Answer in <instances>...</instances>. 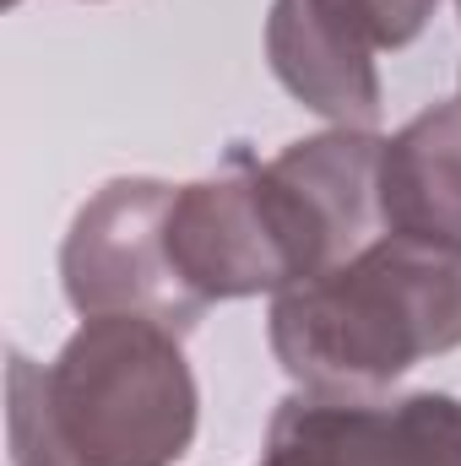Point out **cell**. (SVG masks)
<instances>
[{
    "mask_svg": "<svg viewBox=\"0 0 461 466\" xmlns=\"http://www.w3.org/2000/svg\"><path fill=\"white\" fill-rule=\"evenodd\" d=\"M380 136L343 130L288 141L277 157H255V185L266 218L288 255L293 282H310L332 266L353 260L380 228ZM288 282V288H293Z\"/></svg>",
    "mask_w": 461,
    "mask_h": 466,
    "instance_id": "obj_5",
    "label": "cell"
},
{
    "mask_svg": "<svg viewBox=\"0 0 461 466\" xmlns=\"http://www.w3.org/2000/svg\"><path fill=\"white\" fill-rule=\"evenodd\" d=\"M261 466H461V396L299 385L266 423Z\"/></svg>",
    "mask_w": 461,
    "mask_h": 466,
    "instance_id": "obj_4",
    "label": "cell"
},
{
    "mask_svg": "<svg viewBox=\"0 0 461 466\" xmlns=\"http://www.w3.org/2000/svg\"><path fill=\"white\" fill-rule=\"evenodd\" d=\"M380 228L461 255V98L429 104L380 147Z\"/></svg>",
    "mask_w": 461,
    "mask_h": 466,
    "instance_id": "obj_8",
    "label": "cell"
},
{
    "mask_svg": "<svg viewBox=\"0 0 461 466\" xmlns=\"http://www.w3.org/2000/svg\"><path fill=\"white\" fill-rule=\"evenodd\" d=\"M169 179H109L82 201L60 244V288L66 304L93 315H141L179 337H190L207 315V304L179 282L169 255Z\"/></svg>",
    "mask_w": 461,
    "mask_h": 466,
    "instance_id": "obj_3",
    "label": "cell"
},
{
    "mask_svg": "<svg viewBox=\"0 0 461 466\" xmlns=\"http://www.w3.org/2000/svg\"><path fill=\"white\" fill-rule=\"evenodd\" d=\"M266 342L299 385L385 390L461 348V255L385 233L343 266L282 288Z\"/></svg>",
    "mask_w": 461,
    "mask_h": 466,
    "instance_id": "obj_2",
    "label": "cell"
},
{
    "mask_svg": "<svg viewBox=\"0 0 461 466\" xmlns=\"http://www.w3.org/2000/svg\"><path fill=\"white\" fill-rule=\"evenodd\" d=\"M456 5H461V0H456Z\"/></svg>",
    "mask_w": 461,
    "mask_h": 466,
    "instance_id": "obj_11",
    "label": "cell"
},
{
    "mask_svg": "<svg viewBox=\"0 0 461 466\" xmlns=\"http://www.w3.org/2000/svg\"><path fill=\"white\" fill-rule=\"evenodd\" d=\"M196 418L185 337L141 315H93L49 363L5 369L11 466H179Z\"/></svg>",
    "mask_w": 461,
    "mask_h": 466,
    "instance_id": "obj_1",
    "label": "cell"
},
{
    "mask_svg": "<svg viewBox=\"0 0 461 466\" xmlns=\"http://www.w3.org/2000/svg\"><path fill=\"white\" fill-rule=\"evenodd\" d=\"M343 5L364 22V33L374 38V49H407L429 27V16H435L440 0H343Z\"/></svg>",
    "mask_w": 461,
    "mask_h": 466,
    "instance_id": "obj_9",
    "label": "cell"
},
{
    "mask_svg": "<svg viewBox=\"0 0 461 466\" xmlns=\"http://www.w3.org/2000/svg\"><path fill=\"white\" fill-rule=\"evenodd\" d=\"M5 5H16V0H5Z\"/></svg>",
    "mask_w": 461,
    "mask_h": 466,
    "instance_id": "obj_10",
    "label": "cell"
},
{
    "mask_svg": "<svg viewBox=\"0 0 461 466\" xmlns=\"http://www.w3.org/2000/svg\"><path fill=\"white\" fill-rule=\"evenodd\" d=\"M271 76L321 119L369 130L380 119L374 38L343 0H271L266 11Z\"/></svg>",
    "mask_w": 461,
    "mask_h": 466,
    "instance_id": "obj_7",
    "label": "cell"
},
{
    "mask_svg": "<svg viewBox=\"0 0 461 466\" xmlns=\"http://www.w3.org/2000/svg\"><path fill=\"white\" fill-rule=\"evenodd\" d=\"M169 255H174L179 282L207 309L229 299H255V293L277 299L293 282L277 228L266 218L261 185H255V152L229 147L218 174L174 190Z\"/></svg>",
    "mask_w": 461,
    "mask_h": 466,
    "instance_id": "obj_6",
    "label": "cell"
}]
</instances>
